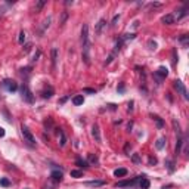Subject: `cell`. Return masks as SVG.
Returning a JSON list of instances; mask_svg holds the SVG:
<instances>
[{
    "label": "cell",
    "mask_w": 189,
    "mask_h": 189,
    "mask_svg": "<svg viewBox=\"0 0 189 189\" xmlns=\"http://www.w3.org/2000/svg\"><path fill=\"white\" fill-rule=\"evenodd\" d=\"M81 52H83V61L84 64H90V37H89V27L87 24L81 28Z\"/></svg>",
    "instance_id": "6da1fadb"
},
{
    "label": "cell",
    "mask_w": 189,
    "mask_h": 189,
    "mask_svg": "<svg viewBox=\"0 0 189 189\" xmlns=\"http://www.w3.org/2000/svg\"><path fill=\"white\" fill-rule=\"evenodd\" d=\"M21 96H22V99L25 102L34 103V95H33V92L30 90V87L27 86V84H24V86L21 87Z\"/></svg>",
    "instance_id": "7a4b0ae2"
},
{
    "label": "cell",
    "mask_w": 189,
    "mask_h": 189,
    "mask_svg": "<svg viewBox=\"0 0 189 189\" xmlns=\"http://www.w3.org/2000/svg\"><path fill=\"white\" fill-rule=\"evenodd\" d=\"M21 132H22L24 140H25V142H28V145L35 146V138H34V135L28 130V127H27V126H22V127H21Z\"/></svg>",
    "instance_id": "3957f363"
},
{
    "label": "cell",
    "mask_w": 189,
    "mask_h": 189,
    "mask_svg": "<svg viewBox=\"0 0 189 189\" xmlns=\"http://www.w3.org/2000/svg\"><path fill=\"white\" fill-rule=\"evenodd\" d=\"M2 86H3V89H6V90L11 92V93H14V92H17L18 90L17 81H14V80H11V78L3 80V81H2Z\"/></svg>",
    "instance_id": "277c9868"
},
{
    "label": "cell",
    "mask_w": 189,
    "mask_h": 189,
    "mask_svg": "<svg viewBox=\"0 0 189 189\" xmlns=\"http://www.w3.org/2000/svg\"><path fill=\"white\" fill-rule=\"evenodd\" d=\"M174 89H176V90H177V92H179V93H180L182 96H183V99H185V101H188V99H189L188 90H186L185 84H183V83H182L180 80H176V81H174Z\"/></svg>",
    "instance_id": "5b68a950"
},
{
    "label": "cell",
    "mask_w": 189,
    "mask_h": 189,
    "mask_svg": "<svg viewBox=\"0 0 189 189\" xmlns=\"http://www.w3.org/2000/svg\"><path fill=\"white\" fill-rule=\"evenodd\" d=\"M140 177L142 176H138V177H135V179H130V180H123V182H118L115 186L117 188H126V186H133L136 182H139L140 180Z\"/></svg>",
    "instance_id": "8992f818"
},
{
    "label": "cell",
    "mask_w": 189,
    "mask_h": 189,
    "mask_svg": "<svg viewBox=\"0 0 189 189\" xmlns=\"http://www.w3.org/2000/svg\"><path fill=\"white\" fill-rule=\"evenodd\" d=\"M106 28V21L105 19H99V22L96 24V28H95V33L98 35H101L103 33V30Z\"/></svg>",
    "instance_id": "52a82bcc"
},
{
    "label": "cell",
    "mask_w": 189,
    "mask_h": 189,
    "mask_svg": "<svg viewBox=\"0 0 189 189\" xmlns=\"http://www.w3.org/2000/svg\"><path fill=\"white\" fill-rule=\"evenodd\" d=\"M161 22H163V24H166V25H172V24H174L176 21H174L173 14H167V15H164V17L161 18Z\"/></svg>",
    "instance_id": "ba28073f"
},
{
    "label": "cell",
    "mask_w": 189,
    "mask_h": 189,
    "mask_svg": "<svg viewBox=\"0 0 189 189\" xmlns=\"http://www.w3.org/2000/svg\"><path fill=\"white\" fill-rule=\"evenodd\" d=\"M84 185L89 186V188H101V186L105 185V182L103 180H90V182H86Z\"/></svg>",
    "instance_id": "9c48e42d"
},
{
    "label": "cell",
    "mask_w": 189,
    "mask_h": 189,
    "mask_svg": "<svg viewBox=\"0 0 189 189\" xmlns=\"http://www.w3.org/2000/svg\"><path fill=\"white\" fill-rule=\"evenodd\" d=\"M92 135H93V138L96 142H101V132H99V126L98 124H93V127H92Z\"/></svg>",
    "instance_id": "30bf717a"
},
{
    "label": "cell",
    "mask_w": 189,
    "mask_h": 189,
    "mask_svg": "<svg viewBox=\"0 0 189 189\" xmlns=\"http://www.w3.org/2000/svg\"><path fill=\"white\" fill-rule=\"evenodd\" d=\"M186 15H188V12H186V9H185V8H182V9L176 11V14H173V17H174V21H179V19H182V18L186 17Z\"/></svg>",
    "instance_id": "8fae6325"
},
{
    "label": "cell",
    "mask_w": 189,
    "mask_h": 189,
    "mask_svg": "<svg viewBox=\"0 0 189 189\" xmlns=\"http://www.w3.org/2000/svg\"><path fill=\"white\" fill-rule=\"evenodd\" d=\"M155 75H158L160 78H166V77L169 75V69L166 68V67H160V68L157 69V72H155Z\"/></svg>",
    "instance_id": "7c38bea8"
},
{
    "label": "cell",
    "mask_w": 189,
    "mask_h": 189,
    "mask_svg": "<svg viewBox=\"0 0 189 189\" xmlns=\"http://www.w3.org/2000/svg\"><path fill=\"white\" fill-rule=\"evenodd\" d=\"M50 177L55 180V182H61L62 180V172H59V170H53L50 173Z\"/></svg>",
    "instance_id": "4fadbf2b"
},
{
    "label": "cell",
    "mask_w": 189,
    "mask_h": 189,
    "mask_svg": "<svg viewBox=\"0 0 189 189\" xmlns=\"http://www.w3.org/2000/svg\"><path fill=\"white\" fill-rule=\"evenodd\" d=\"M149 185H151V183H149V180H148V179H145V177L142 176V177H140V180H139V188H140V189H149Z\"/></svg>",
    "instance_id": "5bb4252c"
},
{
    "label": "cell",
    "mask_w": 189,
    "mask_h": 189,
    "mask_svg": "<svg viewBox=\"0 0 189 189\" xmlns=\"http://www.w3.org/2000/svg\"><path fill=\"white\" fill-rule=\"evenodd\" d=\"M166 142H167L166 136H161V138L157 140V143H155V148H157V149H163V148H164V145H166Z\"/></svg>",
    "instance_id": "9a60e30c"
},
{
    "label": "cell",
    "mask_w": 189,
    "mask_h": 189,
    "mask_svg": "<svg viewBox=\"0 0 189 189\" xmlns=\"http://www.w3.org/2000/svg\"><path fill=\"white\" fill-rule=\"evenodd\" d=\"M83 102H84V98H83V95H77V96H74L72 98V103L74 105H83Z\"/></svg>",
    "instance_id": "2e32d148"
},
{
    "label": "cell",
    "mask_w": 189,
    "mask_h": 189,
    "mask_svg": "<svg viewBox=\"0 0 189 189\" xmlns=\"http://www.w3.org/2000/svg\"><path fill=\"white\" fill-rule=\"evenodd\" d=\"M56 61H58V50L53 47L52 49V64H53V68H56Z\"/></svg>",
    "instance_id": "e0dca14e"
},
{
    "label": "cell",
    "mask_w": 189,
    "mask_h": 189,
    "mask_svg": "<svg viewBox=\"0 0 189 189\" xmlns=\"http://www.w3.org/2000/svg\"><path fill=\"white\" fill-rule=\"evenodd\" d=\"M126 174H127V170H126V169H117V170L114 172V176H115V177H124Z\"/></svg>",
    "instance_id": "ac0fdd59"
},
{
    "label": "cell",
    "mask_w": 189,
    "mask_h": 189,
    "mask_svg": "<svg viewBox=\"0 0 189 189\" xmlns=\"http://www.w3.org/2000/svg\"><path fill=\"white\" fill-rule=\"evenodd\" d=\"M52 95H53V89H52L50 86L47 87L46 90H43V98H47V99H49V98H52Z\"/></svg>",
    "instance_id": "d6986e66"
},
{
    "label": "cell",
    "mask_w": 189,
    "mask_h": 189,
    "mask_svg": "<svg viewBox=\"0 0 189 189\" xmlns=\"http://www.w3.org/2000/svg\"><path fill=\"white\" fill-rule=\"evenodd\" d=\"M75 164H77L78 167H89V163H87V161H84V160H81V158H77Z\"/></svg>",
    "instance_id": "ffe728a7"
},
{
    "label": "cell",
    "mask_w": 189,
    "mask_h": 189,
    "mask_svg": "<svg viewBox=\"0 0 189 189\" xmlns=\"http://www.w3.org/2000/svg\"><path fill=\"white\" fill-rule=\"evenodd\" d=\"M0 186H3V188H8V186H11V182H9V179H6V177H2V179H0Z\"/></svg>",
    "instance_id": "44dd1931"
},
{
    "label": "cell",
    "mask_w": 189,
    "mask_h": 189,
    "mask_svg": "<svg viewBox=\"0 0 189 189\" xmlns=\"http://www.w3.org/2000/svg\"><path fill=\"white\" fill-rule=\"evenodd\" d=\"M151 117H152V120H155V121H157V126H158L160 129H161V127L164 126V123H163V120H161V118H160L158 115H151Z\"/></svg>",
    "instance_id": "7402d4cb"
},
{
    "label": "cell",
    "mask_w": 189,
    "mask_h": 189,
    "mask_svg": "<svg viewBox=\"0 0 189 189\" xmlns=\"http://www.w3.org/2000/svg\"><path fill=\"white\" fill-rule=\"evenodd\" d=\"M59 136H61V142H59V145H61V146H65L67 139H65V135H64V132H62V130H59Z\"/></svg>",
    "instance_id": "603a6c76"
},
{
    "label": "cell",
    "mask_w": 189,
    "mask_h": 189,
    "mask_svg": "<svg viewBox=\"0 0 189 189\" xmlns=\"http://www.w3.org/2000/svg\"><path fill=\"white\" fill-rule=\"evenodd\" d=\"M81 176H83L81 170H72L71 172V177H81Z\"/></svg>",
    "instance_id": "cb8c5ba5"
},
{
    "label": "cell",
    "mask_w": 189,
    "mask_h": 189,
    "mask_svg": "<svg viewBox=\"0 0 189 189\" xmlns=\"http://www.w3.org/2000/svg\"><path fill=\"white\" fill-rule=\"evenodd\" d=\"M89 161H90L92 164H98V157H96V155H93V154H90V155H89Z\"/></svg>",
    "instance_id": "d4e9b609"
},
{
    "label": "cell",
    "mask_w": 189,
    "mask_h": 189,
    "mask_svg": "<svg viewBox=\"0 0 189 189\" xmlns=\"http://www.w3.org/2000/svg\"><path fill=\"white\" fill-rule=\"evenodd\" d=\"M166 164H167V167H169V172L172 173L173 170H174V167H173V166H174V164H173V161H172V160H167V161H166Z\"/></svg>",
    "instance_id": "484cf974"
},
{
    "label": "cell",
    "mask_w": 189,
    "mask_h": 189,
    "mask_svg": "<svg viewBox=\"0 0 189 189\" xmlns=\"http://www.w3.org/2000/svg\"><path fill=\"white\" fill-rule=\"evenodd\" d=\"M18 41H19L21 44H24V41H25V33H24V31L19 33V38H18Z\"/></svg>",
    "instance_id": "4316f807"
},
{
    "label": "cell",
    "mask_w": 189,
    "mask_h": 189,
    "mask_svg": "<svg viewBox=\"0 0 189 189\" xmlns=\"http://www.w3.org/2000/svg\"><path fill=\"white\" fill-rule=\"evenodd\" d=\"M44 3H46L44 0H41V2H38V3L35 5V12H38V11H40V9H41V8L44 6Z\"/></svg>",
    "instance_id": "83f0119b"
},
{
    "label": "cell",
    "mask_w": 189,
    "mask_h": 189,
    "mask_svg": "<svg viewBox=\"0 0 189 189\" xmlns=\"http://www.w3.org/2000/svg\"><path fill=\"white\" fill-rule=\"evenodd\" d=\"M180 43L186 47V46H188V35H182V37H180Z\"/></svg>",
    "instance_id": "f1b7e54d"
},
{
    "label": "cell",
    "mask_w": 189,
    "mask_h": 189,
    "mask_svg": "<svg viewBox=\"0 0 189 189\" xmlns=\"http://www.w3.org/2000/svg\"><path fill=\"white\" fill-rule=\"evenodd\" d=\"M132 160H133V163H135V164H140V158H139L138 154H133Z\"/></svg>",
    "instance_id": "f546056e"
},
{
    "label": "cell",
    "mask_w": 189,
    "mask_h": 189,
    "mask_svg": "<svg viewBox=\"0 0 189 189\" xmlns=\"http://www.w3.org/2000/svg\"><path fill=\"white\" fill-rule=\"evenodd\" d=\"M148 44H149V49H151V50H155V49H157V43L152 41V40H149V43H148Z\"/></svg>",
    "instance_id": "4dcf8cb0"
},
{
    "label": "cell",
    "mask_w": 189,
    "mask_h": 189,
    "mask_svg": "<svg viewBox=\"0 0 189 189\" xmlns=\"http://www.w3.org/2000/svg\"><path fill=\"white\" fill-rule=\"evenodd\" d=\"M149 164H151V166L157 164V158H152V157H151V158H149Z\"/></svg>",
    "instance_id": "1f68e13d"
},
{
    "label": "cell",
    "mask_w": 189,
    "mask_h": 189,
    "mask_svg": "<svg viewBox=\"0 0 189 189\" xmlns=\"http://www.w3.org/2000/svg\"><path fill=\"white\" fill-rule=\"evenodd\" d=\"M84 93H92V95H95V90H93V89H84Z\"/></svg>",
    "instance_id": "d6a6232c"
},
{
    "label": "cell",
    "mask_w": 189,
    "mask_h": 189,
    "mask_svg": "<svg viewBox=\"0 0 189 189\" xmlns=\"http://www.w3.org/2000/svg\"><path fill=\"white\" fill-rule=\"evenodd\" d=\"M118 19H120V15H115V17H114V19H112V25H115V22H117Z\"/></svg>",
    "instance_id": "836d02e7"
},
{
    "label": "cell",
    "mask_w": 189,
    "mask_h": 189,
    "mask_svg": "<svg viewBox=\"0 0 189 189\" xmlns=\"http://www.w3.org/2000/svg\"><path fill=\"white\" fill-rule=\"evenodd\" d=\"M5 133H6V132H5V129H3V127H0V138H3V136H5Z\"/></svg>",
    "instance_id": "e575fe53"
},
{
    "label": "cell",
    "mask_w": 189,
    "mask_h": 189,
    "mask_svg": "<svg viewBox=\"0 0 189 189\" xmlns=\"http://www.w3.org/2000/svg\"><path fill=\"white\" fill-rule=\"evenodd\" d=\"M118 92H120V93H123V92H124V86H123V84L118 87Z\"/></svg>",
    "instance_id": "d590c367"
},
{
    "label": "cell",
    "mask_w": 189,
    "mask_h": 189,
    "mask_svg": "<svg viewBox=\"0 0 189 189\" xmlns=\"http://www.w3.org/2000/svg\"><path fill=\"white\" fill-rule=\"evenodd\" d=\"M3 14H5V8H0V17H2Z\"/></svg>",
    "instance_id": "8d00e7d4"
},
{
    "label": "cell",
    "mask_w": 189,
    "mask_h": 189,
    "mask_svg": "<svg viewBox=\"0 0 189 189\" xmlns=\"http://www.w3.org/2000/svg\"><path fill=\"white\" fill-rule=\"evenodd\" d=\"M30 47H31V44H27V46H25V52L30 50Z\"/></svg>",
    "instance_id": "74e56055"
}]
</instances>
